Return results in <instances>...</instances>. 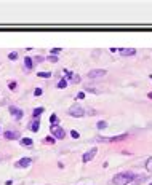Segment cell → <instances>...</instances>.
<instances>
[{"instance_id":"f1b7e54d","label":"cell","mask_w":152,"mask_h":185,"mask_svg":"<svg viewBox=\"0 0 152 185\" xmlns=\"http://www.w3.org/2000/svg\"><path fill=\"white\" fill-rule=\"evenodd\" d=\"M85 97V93L83 91H82V93H79V94H77V99H83Z\"/></svg>"},{"instance_id":"ba28073f","label":"cell","mask_w":152,"mask_h":185,"mask_svg":"<svg viewBox=\"0 0 152 185\" xmlns=\"http://www.w3.org/2000/svg\"><path fill=\"white\" fill-rule=\"evenodd\" d=\"M30 163H32V160H30V158H27V156H24V158H21L19 161L15 163V167H29Z\"/></svg>"},{"instance_id":"2e32d148","label":"cell","mask_w":152,"mask_h":185,"mask_svg":"<svg viewBox=\"0 0 152 185\" xmlns=\"http://www.w3.org/2000/svg\"><path fill=\"white\" fill-rule=\"evenodd\" d=\"M96 128H98V129H106V128H107V123L104 121V120H101V121H98Z\"/></svg>"},{"instance_id":"d6a6232c","label":"cell","mask_w":152,"mask_h":185,"mask_svg":"<svg viewBox=\"0 0 152 185\" xmlns=\"http://www.w3.org/2000/svg\"><path fill=\"white\" fill-rule=\"evenodd\" d=\"M149 185H152V183H149Z\"/></svg>"},{"instance_id":"d6986e66","label":"cell","mask_w":152,"mask_h":185,"mask_svg":"<svg viewBox=\"0 0 152 185\" xmlns=\"http://www.w3.org/2000/svg\"><path fill=\"white\" fill-rule=\"evenodd\" d=\"M37 75H38V77H42V78H50V77H51L50 72H38Z\"/></svg>"},{"instance_id":"30bf717a","label":"cell","mask_w":152,"mask_h":185,"mask_svg":"<svg viewBox=\"0 0 152 185\" xmlns=\"http://www.w3.org/2000/svg\"><path fill=\"white\" fill-rule=\"evenodd\" d=\"M119 53H120V56H134L136 54V50L134 48H120Z\"/></svg>"},{"instance_id":"7c38bea8","label":"cell","mask_w":152,"mask_h":185,"mask_svg":"<svg viewBox=\"0 0 152 185\" xmlns=\"http://www.w3.org/2000/svg\"><path fill=\"white\" fill-rule=\"evenodd\" d=\"M29 129L32 132H37L38 129H40V121H38V120H34V121L29 124Z\"/></svg>"},{"instance_id":"4fadbf2b","label":"cell","mask_w":152,"mask_h":185,"mask_svg":"<svg viewBox=\"0 0 152 185\" xmlns=\"http://www.w3.org/2000/svg\"><path fill=\"white\" fill-rule=\"evenodd\" d=\"M21 145H24V147H30V145H32V139H29V137L21 139Z\"/></svg>"},{"instance_id":"d4e9b609","label":"cell","mask_w":152,"mask_h":185,"mask_svg":"<svg viewBox=\"0 0 152 185\" xmlns=\"http://www.w3.org/2000/svg\"><path fill=\"white\" fill-rule=\"evenodd\" d=\"M34 61H35V62H43V61H45V58L38 54V56H35V58H34Z\"/></svg>"},{"instance_id":"6da1fadb","label":"cell","mask_w":152,"mask_h":185,"mask_svg":"<svg viewBox=\"0 0 152 185\" xmlns=\"http://www.w3.org/2000/svg\"><path fill=\"white\" fill-rule=\"evenodd\" d=\"M134 179H136V175L133 172H120L112 179V182H114V185H128L134 182Z\"/></svg>"},{"instance_id":"9c48e42d","label":"cell","mask_w":152,"mask_h":185,"mask_svg":"<svg viewBox=\"0 0 152 185\" xmlns=\"http://www.w3.org/2000/svg\"><path fill=\"white\" fill-rule=\"evenodd\" d=\"M3 137L8 139V140H16V139L21 137V134L18 131H5V132H3Z\"/></svg>"},{"instance_id":"cb8c5ba5","label":"cell","mask_w":152,"mask_h":185,"mask_svg":"<svg viewBox=\"0 0 152 185\" xmlns=\"http://www.w3.org/2000/svg\"><path fill=\"white\" fill-rule=\"evenodd\" d=\"M71 136L74 137V139H79V137H80V132L75 131V129H72V131H71Z\"/></svg>"},{"instance_id":"8992f818","label":"cell","mask_w":152,"mask_h":185,"mask_svg":"<svg viewBox=\"0 0 152 185\" xmlns=\"http://www.w3.org/2000/svg\"><path fill=\"white\" fill-rule=\"evenodd\" d=\"M10 113H11V117L15 118V120H21L23 118V110L18 109V107H15V105H10Z\"/></svg>"},{"instance_id":"ac0fdd59","label":"cell","mask_w":152,"mask_h":185,"mask_svg":"<svg viewBox=\"0 0 152 185\" xmlns=\"http://www.w3.org/2000/svg\"><path fill=\"white\" fill-rule=\"evenodd\" d=\"M146 169L149 171V172H152V158H149V160L146 161Z\"/></svg>"},{"instance_id":"3957f363","label":"cell","mask_w":152,"mask_h":185,"mask_svg":"<svg viewBox=\"0 0 152 185\" xmlns=\"http://www.w3.org/2000/svg\"><path fill=\"white\" fill-rule=\"evenodd\" d=\"M106 69H91V70L86 74V77L91 80H96V78H103V77H106Z\"/></svg>"},{"instance_id":"44dd1931","label":"cell","mask_w":152,"mask_h":185,"mask_svg":"<svg viewBox=\"0 0 152 185\" xmlns=\"http://www.w3.org/2000/svg\"><path fill=\"white\" fill-rule=\"evenodd\" d=\"M16 86H18V83H16V81H10V83H8V88H10L11 91H15Z\"/></svg>"},{"instance_id":"4dcf8cb0","label":"cell","mask_w":152,"mask_h":185,"mask_svg":"<svg viewBox=\"0 0 152 185\" xmlns=\"http://www.w3.org/2000/svg\"><path fill=\"white\" fill-rule=\"evenodd\" d=\"M147 96H149V97H150V99H152V93H149V94H147Z\"/></svg>"},{"instance_id":"83f0119b","label":"cell","mask_w":152,"mask_h":185,"mask_svg":"<svg viewBox=\"0 0 152 185\" xmlns=\"http://www.w3.org/2000/svg\"><path fill=\"white\" fill-rule=\"evenodd\" d=\"M85 91H88V93H98L94 88H90V86H85Z\"/></svg>"},{"instance_id":"8fae6325","label":"cell","mask_w":152,"mask_h":185,"mask_svg":"<svg viewBox=\"0 0 152 185\" xmlns=\"http://www.w3.org/2000/svg\"><path fill=\"white\" fill-rule=\"evenodd\" d=\"M32 67H34V59L26 56V58H24V69H26V70H32Z\"/></svg>"},{"instance_id":"277c9868","label":"cell","mask_w":152,"mask_h":185,"mask_svg":"<svg viewBox=\"0 0 152 185\" xmlns=\"http://www.w3.org/2000/svg\"><path fill=\"white\" fill-rule=\"evenodd\" d=\"M50 131H51V134H53V137H56V139H64V137H66V131L61 126H58V124H51Z\"/></svg>"},{"instance_id":"f546056e","label":"cell","mask_w":152,"mask_h":185,"mask_svg":"<svg viewBox=\"0 0 152 185\" xmlns=\"http://www.w3.org/2000/svg\"><path fill=\"white\" fill-rule=\"evenodd\" d=\"M5 185H13V180H7V182H5Z\"/></svg>"},{"instance_id":"e0dca14e","label":"cell","mask_w":152,"mask_h":185,"mask_svg":"<svg viewBox=\"0 0 152 185\" xmlns=\"http://www.w3.org/2000/svg\"><path fill=\"white\" fill-rule=\"evenodd\" d=\"M8 59H11V61H16V59H18V53H16V51H11V53L8 54Z\"/></svg>"},{"instance_id":"5bb4252c","label":"cell","mask_w":152,"mask_h":185,"mask_svg":"<svg viewBox=\"0 0 152 185\" xmlns=\"http://www.w3.org/2000/svg\"><path fill=\"white\" fill-rule=\"evenodd\" d=\"M43 113V107H37V109H34V118H38V117H40V115Z\"/></svg>"},{"instance_id":"52a82bcc","label":"cell","mask_w":152,"mask_h":185,"mask_svg":"<svg viewBox=\"0 0 152 185\" xmlns=\"http://www.w3.org/2000/svg\"><path fill=\"white\" fill-rule=\"evenodd\" d=\"M96 153H98V150H96V148H91V150H88V152H86V153L83 155V158H82V160H83V163H90V161L93 160L94 156H96Z\"/></svg>"},{"instance_id":"ffe728a7","label":"cell","mask_w":152,"mask_h":185,"mask_svg":"<svg viewBox=\"0 0 152 185\" xmlns=\"http://www.w3.org/2000/svg\"><path fill=\"white\" fill-rule=\"evenodd\" d=\"M50 123L51 124H56V123H58V115H51V117H50Z\"/></svg>"},{"instance_id":"7a4b0ae2","label":"cell","mask_w":152,"mask_h":185,"mask_svg":"<svg viewBox=\"0 0 152 185\" xmlns=\"http://www.w3.org/2000/svg\"><path fill=\"white\" fill-rule=\"evenodd\" d=\"M67 113L71 115V117H74V118H82V117H85V109L80 107L79 104H74V105L69 107Z\"/></svg>"},{"instance_id":"7402d4cb","label":"cell","mask_w":152,"mask_h":185,"mask_svg":"<svg viewBox=\"0 0 152 185\" xmlns=\"http://www.w3.org/2000/svg\"><path fill=\"white\" fill-rule=\"evenodd\" d=\"M71 81H72V83H80V75H72Z\"/></svg>"},{"instance_id":"1f68e13d","label":"cell","mask_w":152,"mask_h":185,"mask_svg":"<svg viewBox=\"0 0 152 185\" xmlns=\"http://www.w3.org/2000/svg\"><path fill=\"white\" fill-rule=\"evenodd\" d=\"M150 78H152V75H150Z\"/></svg>"},{"instance_id":"4316f807","label":"cell","mask_w":152,"mask_h":185,"mask_svg":"<svg viewBox=\"0 0 152 185\" xmlns=\"http://www.w3.org/2000/svg\"><path fill=\"white\" fill-rule=\"evenodd\" d=\"M59 51H61V48H53V50H51V56H56Z\"/></svg>"},{"instance_id":"484cf974","label":"cell","mask_w":152,"mask_h":185,"mask_svg":"<svg viewBox=\"0 0 152 185\" xmlns=\"http://www.w3.org/2000/svg\"><path fill=\"white\" fill-rule=\"evenodd\" d=\"M48 61H51V62H58V56H48Z\"/></svg>"},{"instance_id":"603a6c76","label":"cell","mask_w":152,"mask_h":185,"mask_svg":"<svg viewBox=\"0 0 152 185\" xmlns=\"http://www.w3.org/2000/svg\"><path fill=\"white\" fill-rule=\"evenodd\" d=\"M42 94H43L42 88H35V89H34V96H42Z\"/></svg>"},{"instance_id":"5b68a950","label":"cell","mask_w":152,"mask_h":185,"mask_svg":"<svg viewBox=\"0 0 152 185\" xmlns=\"http://www.w3.org/2000/svg\"><path fill=\"white\" fill-rule=\"evenodd\" d=\"M125 137H128V134H120V136H112V137H96L98 142H117V140H123Z\"/></svg>"},{"instance_id":"9a60e30c","label":"cell","mask_w":152,"mask_h":185,"mask_svg":"<svg viewBox=\"0 0 152 185\" xmlns=\"http://www.w3.org/2000/svg\"><path fill=\"white\" fill-rule=\"evenodd\" d=\"M66 86H67V80H66V78H61V80L58 81V88H59V89H64Z\"/></svg>"}]
</instances>
